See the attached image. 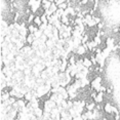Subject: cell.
<instances>
[{"instance_id": "1", "label": "cell", "mask_w": 120, "mask_h": 120, "mask_svg": "<svg viewBox=\"0 0 120 120\" xmlns=\"http://www.w3.org/2000/svg\"><path fill=\"white\" fill-rule=\"evenodd\" d=\"M112 107H113V105L109 102V101H107L105 104H104L103 106V110L104 112H105L106 114H108V115H113V112H112Z\"/></svg>"}, {"instance_id": "2", "label": "cell", "mask_w": 120, "mask_h": 120, "mask_svg": "<svg viewBox=\"0 0 120 120\" xmlns=\"http://www.w3.org/2000/svg\"><path fill=\"white\" fill-rule=\"evenodd\" d=\"M105 94H104V92H102V91L98 92L97 97H95V99L94 100L95 102V104H103L104 101H105Z\"/></svg>"}, {"instance_id": "3", "label": "cell", "mask_w": 120, "mask_h": 120, "mask_svg": "<svg viewBox=\"0 0 120 120\" xmlns=\"http://www.w3.org/2000/svg\"><path fill=\"white\" fill-rule=\"evenodd\" d=\"M95 106H97V104H95V102L94 100L89 101V102L87 101V103L85 105V110L86 111H94L95 109Z\"/></svg>"}, {"instance_id": "4", "label": "cell", "mask_w": 120, "mask_h": 120, "mask_svg": "<svg viewBox=\"0 0 120 120\" xmlns=\"http://www.w3.org/2000/svg\"><path fill=\"white\" fill-rule=\"evenodd\" d=\"M83 66L87 68V69H89L90 67H92L94 65H92V62L90 61V59L88 58V56H83Z\"/></svg>"}, {"instance_id": "5", "label": "cell", "mask_w": 120, "mask_h": 120, "mask_svg": "<svg viewBox=\"0 0 120 120\" xmlns=\"http://www.w3.org/2000/svg\"><path fill=\"white\" fill-rule=\"evenodd\" d=\"M27 28H28V31H29V34H34L36 31L39 30V27L35 26L34 24H30V25L27 26Z\"/></svg>"}, {"instance_id": "6", "label": "cell", "mask_w": 120, "mask_h": 120, "mask_svg": "<svg viewBox=\"0 0 120 120\" xmlns=\"http://www.w3.org/2000/svg\"><path fill=\"white\" fill-rule=\"evenodd\" d=\"M43 113H44V110H43V108H36L34 109V115L37 117V118H41L43 116Z\"/></svg>"}, {"instance_id": "7", "label": "cell", "mask_w": 120, "mask_h": 120, "mask_svg": "<svg viewBox=\"0 0 120 120\" xmlns=\"http://www.w3.org/2000/svg\"><path fill=\"white\" fill-rule=\"evenodd\" d=\"M35 40H36V38H35L34 34H29L26 38V42H27V44H29V45L33 44V42L35 41Z\"/></svg>"}, {"instance_id": "8", "label": "cell", "mask_w": 120, "mask_h": 120, "mask_svg": "<svg viewBox=\"0 0 120 120\" xmlns=\"http://www.w3.org/2000/svg\"><path fill=\"white\" fill-rule=\"evenodd\" d=\"M61 22L62 24H64V25H67V26H70V17H68V15H63V17H61Z\"/></svg>"}, {"instance_id": "9", "label": "cell", "mask_w": 120, "mask_h": 120, "mask_svg": "<svg viewBox=\"0 0 120 120\" xmlns=\"http://www.w3.org/2000/svg\"><path fill=\"white\" fill-rule=\"evenodd\" d=\"M51 3L52 2H49L48 0H42V8L43 9H49V7H50V5H51Z\"/></svg>"}, {"instance_id": "10", "label": "cell", "mask_w": 120, "mask_h": 120, "mask_svg": "<svg viewBox=\"0 0 120 120\" xmlns=\"http://www.w3.org/2000/svg\"><path fill=\"white\" fill-rule=\"evenodd\" d=\"M33 24H34L35 26H37V27H40V26H41V24H42L41 18H40L39 15H35V19H34Z\"/></svg>"}, {"instance_id": "11", "label": "cell", "mask_w": 120, "mask_h": 120, "mask_svg": "<svg viewBox=\"0 0 120 120\" xmlns=\"http://www.w3.org/2000/svg\"><path fill=\"white\" fill-rule=\"evenodd\" d=\"M34 19H35V15H34V13H31V15H27V18H26L27 24H28V25H30V24H33Z\"/></svg>"}, {"instance_id": "12", "label": "cell", "mask_w": 120, "mask_h": 120, "mask_svg": "<svg viewBox=\"0 0 120 120\" xmlns=\"http://www.w3.org/2000/svg\"><path fill=\"white\" fill-rule=\"evenodd\" d=\"M58 8H59V7H58V5H56V2H52V3H51V5H50V7H49V10H50L51 12L54 13V12L56 11V10H58Z\"/></svg>"}, {"instance_id": "13", "label": "cell", "mask_w": 120, "mask_h": 120, "mask_svg": "<svg viewBox=\"0 0 120 120\" xmlns=\"http://www.w3.org/2000/svg\"><path fill=\"white\" fill-rule=\"evenodd\" d=\"M42 35H43V31H41V30H38V31H36L34 33V36H35L36 39H39V38L41 37Z\"/></svg>"}, {"instance_id": "14", "label": "cell", "mask_w": 120, "mask_h": 120, "mask_svg": "<svg viewBox=\"0 0 120 120\" xmlns=\"http://www.w3.org/2000/svg\"><path fill=\"white\" fill-rule=\"evenodd\" d=\"M47 40H48V37L46 36V35H44V34H43L42 36L39 38V41H40V43H45L46 41H47Z\"/></svg>"}, {"instance_id": "15", "label": "cell", "mask_w": 120, "mask_h": 120, "mask_svg": "<svg viewBox=\"0 0 120 120\" xmlns=\"http://www.w3.org/2000/svg\"><path fill=\"white\" fill-rule=\"evenodd\" d=\"M40 18H41L42 24H46V25H47V24H48V18L46 17L45 15H41V17H40Z\"/></svg>"}, {"instance_id": "16", "label": "cell", "mask_w": 120, "mask_h": 120, "mask_svg": "<svg viewBox=\"0 0 120 120\" xmlns=\"http://www.w3.org/2000/svg\"><path fill=\"white\" fill-rule=\"evenodd\" d=\"M58 7H59V8H62V9H66L67 7H68V3H67V2H64V3L60 4Z\"/></svg>"}, {"instance_id": "17", "label": "cell", "mask_w": 120, "mask_h": 120, "mask_svg": "<svg viewBox=\"0 0 120 120\" xmlns=\"http://www.w3.org/2000/svg\"><path fill=\"white\" fill-rule=\"evenodd\" d=\"M112 32H113L114 34L119 33V27H115V28H113V30H112Z\"/></svg>"}, {"instance_id": "18", "label": "cell", "mask_w": 120, "mask_h": 120, "mask_svg": "<svg viewBox=\"0 0 120 120\" xmlns=\"http://www.w3.org/2000/svg\"><path fill=\"white\" fill-rule=\"evenodd\" d=\"M72 120H83V119H82V117H81V115H78V116L73 117Z\"/></svg>"}, {"instance_id": "19", "label": "cell", "mask_w": 120, "mask_h": 120, "mask_svg": "<svg viewBox=\"0 0 120 120\" xmlns=\"http://www.w3.org/2000/svg\"><path fill=\"white\" fill-rule=\"evenodd\" d=\"M8 1H9V2H11V3H12V2H15V0H8Z\"/></svg>"}, {"instance_id": "20", "label": "cell", "mask_w": 120, "mask_h": 120, "mask_svg": "<svg viewBox=\"0 0 120 120\" xmlns=\"http://www.w3.org/2000/svg\"><path fill=\"white\" fill-rule=\"evenodd\" d=\"M49 2H54V0H48Z\"/></svg>"}, {"instance_id": "21", "label": "cell", "mask_w": 120, "mask_h": 120, "mask_svg": "<svg viewBox=\"0 0 120 120\" xmlns=\"http://www.w3.org/2000/svg\"><path fill=\"white\" fill-rule=\"evenodd\" d=\"M119 34H120V27H119Z\"/></svg>"}, {"instance_id": "22", "label": "cell", "mask_w": 120, "mask_h": 120, "mask_svg": "<svg viewBox=\"0 0 120 120\" xmlns=\"http://www.w3.org/2000/svg\"><path fill=\"white\" fill-rule=\"evenodd\" d=\"M100 1H104V0H100Z\"/></svg>"}]
</instances>
